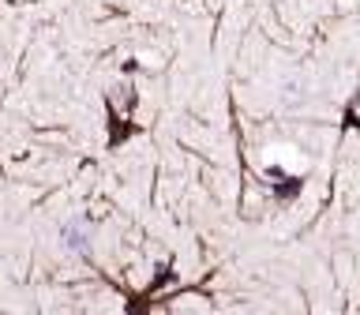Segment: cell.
Returning <instances> with one entry per match:
<instances>
[{"label": "cell", "mask_w": 360, "mask_h": 315, "mask_svg": "<svg viewBox=\"0 0 360 315\" xmlns=\"http://www.w3.org/2000/svg\"><path fill=\"white\" fill-rule=\"evenodd\" d=\"M60 236H64V248H72V252H86L90 248V233L83 221H64Z\"/></svg>", "instance_id": "6da1fadb"}]
</instances>
